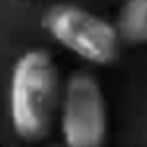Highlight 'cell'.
I'll return each mask as SVG.
<instances>
[{
    "label": "cell",
    "mask_w": 147,
    "mask_h": 147,
    "mask_svg": "<svg viewBox=\"0 0 147 147\" xmlns=\"http://www.w3.org/2000/svg\"><path fill=\"white\" fill-rule=\"evenodd\" d=\"M60 133L69 147H99L108 133V108L99 80L87 71H74L60 96Z\"/></svg>",
    "instance_id": "3"
},
{
    "label": "cell",
    "mask_w": 147,
    "mask_h": 147,
    "mask_svg": "<svg viewBox=\"0 0 147 147\" xmlns=\"http://www.w3.org/2000/svg\"><path fill=\"white\" fill-rule=\"evenodd\" d=\"M115 28L126 44L147 41V0H126L117 14Z\"/></svg>",
    "instance_id": "4"
},
{
    "label": "cell",
    "mask_w": 147,
    "mask_h": 147,
    "mask_svg": "<svg viewBox=\"0 0 147 147\" xmlns=\"http://www.w3.org/2000/svg\"><path fill=\"white\" fill-rule=\"evenodd\" d=\"M62 83L46 51H25L9 76V122L18 138L41 140L51 133L60 110Z\"/></svg>",
    "instance_id": "1"
},
{
    "label": "cell",
    "mask_w": 147,
    "mask_h": 147,
    "mask_svg": "<svg viewBox=\"0 0 147 147\" xmlns=\"http://www.w3.org/2000/svg\"><path fill=\"white\" fill-rule=\"evenodd\" d=\"M44 30L62 48L94 67L113 64L124 44L115 23L78 5L51 7L44 14Z\"/></svg>",
    "instance_id": "2"
}]
</instances>
